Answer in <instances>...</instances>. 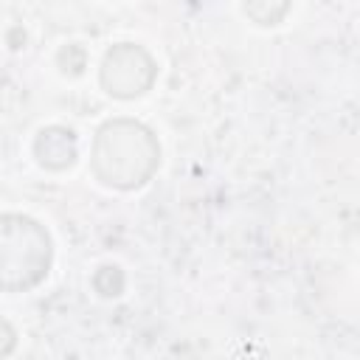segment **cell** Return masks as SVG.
<instances>
[{"mask_svg": "<svg viewBox=\"0 0 360 360\" xmlns=\"http://www.w3.org/2000/svg\"><path fill=\"white\" fill-rule=\"evenodd\" d=\"M93 174L112 188L129 191L143 186L160 166V146L149 127L135 118L104 121L93 138Z\"/></svg>", "mask_w": 360, "mask_h": 360, "instance_id": "6da1fadb", "label": "cell"}, {"mask_svg": "<svg viewBox=\"0 0 360 360\" xmlns=\"http://www.w3.org/2000/svg\"><path fill=\"white\" fill-rule=\"evenodd\" d=\"M53 259V245L37 219L25 214H0V290L22 292L37 287Z\"/></svg>", "mask_w": 360, "mask_h": 360, "instance_id": "7a4b0ae2", "label": "cell"}, {"mask_svg": "<svg viewBox=\"0 0 360 360\" xmlns=\"http://www.w3.org/2000/svg\"><path fill=\"white\" fill-rule=\"evenodd\" d=\"M158 76V65L155 59L132 42H118L104 53L98 79L101 87L112 96V98H135L143 96Z\"/></svg>", "mask_w": 360, "mask_h": 360, "instance_id": "3957f363", "label": "cell"}, {"mask_svg": "<svg viewBox=\"0 0 360 360\" xmlns=\"http://www.w3.org/2000/svg\"><path fill=\"white\" fill-rule=\"evenodd\" d=\"M76 155H79V143H76L73 129H68V127L53 124V127L39 129V135L34 138V158L39 166H45L51 172L70 169L76 163Z\"/></svg>", "mask_w": 360, "mask_h": 360, "instance_id": "277c9868", "label": "cell"}, {"mask_svg": "<svg viewBox=\"0 0 360 360\" xmlns=\"http://www.w3.org/2000/svg\"><path fill=\"white\" fill-rule=\"evenodd\" d=\"M245 14L256 22V25H278L287 11H290V0H242Z\"/></svg>", "mask_w": 360, "mask_h": 360, "instance_id": "5b68a950", "label": "cell"}, {"mask_svg": "<svg viewBox=\"0 0 360 360\" xmlns=\"http://www.w3.org/2000/svg\"><path fill=\"white\" fill-rule=\"evenodd\" d=\"M124 284H127V278H124V270H121L118 264H101V267L96 270V276H93V287H96V292L104 295V298L121 295V292H124Z\"/></svg>", "mask_w": 360, "mask_h": 360, "instance_id": "8992f818", "label": "cell"}, {"mask_svg": "<svg viewBox=\"0 0 360 360\" xmlns=\"http://www.w3.org/2000/svg\"><path fill=\"white\" fill-rule=\"evenodd\" d=\"M56 65L62 68L65 76H82L84 68H87V53H84L82 45H65L56 53Z\"/></svg>", "mask_w": 360, "mask_h": 360, "instance_id": "52a82bcc", "label": "cell"}, {"mask_svg": "<svg viewBox=\"0 0 360 360\" xmlns=\"http://www.w3.org/2000/svg\"><path fill=\"white\" fill-rule=\"evenodd\" d=\"M14 346H17V332H14V326L0 318V357L11 354Z\"/></svg>", "mask_w": 360, "mask_h": 360, "instance_id": "ba28073f", "label": "cell"}, {"mask_svg": "<svg viewBox=\"0 0 360 360\" xmlns=\"http://www.w3.org/2000/svg\"><path fill=\"white\" fill-rule=\"evenodd\" d=\"M8 42H11V48H20V45L25 42V31H22V28H14L11 37H8Z\"/></svg>", "mask_w": 360, "mask_h": 360, "instance_id": "9c48e42d", "label": "cell"}]
</instances>
